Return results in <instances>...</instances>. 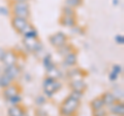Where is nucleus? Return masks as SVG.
<instances>
[{
    "label": "nucleus",
    "mask_w": 124,
    "mask_h": 116,
    "mask_svg": "<svg viewBox=\"0 0 124 116\" xmlns=\"http://www.w3.org/2000/svg\"><path fill=\"white\" fill-rule=\"evenodd\" d=\"M80 107V101L73 99L72 97L68 96L66 99L62 102L59 112L61 116H73Z\"/></svg>",
    "instance_id": "f257e3e1"
},
{
    "label": "nucleus",
    "mask_w": 124,
    "mask_h": 116,
    "mask_svg": "<svg viewBox=\"0 0 124 116\" xmlns=\"http://www.w3.org/2000/svg\"><path fill=\"white\" fill-rule=\"evenodd\" d=\"M61 87L62 83L58 79H54L50 76H46L44 79V92L46 98H52L61 90Z\"/></svg>",
    "instance_id": "f03ea898"
},
{
    "label": "nucleus",
    "mask_w": 124,
    "mask_h": 116,
    "mask_svg": "<svg viewBox=\"0 0 124 116\" xmlns=\"http://www.w3.org/2000/svg\"><path fill=\"white\" fill-rule=\"evenodd\" d=\"M11 14L28 20L30 18L29 2H11Z\"/></svg>",
    "instance_id": "7ed1b4c3"
},
{
    "label": "nucleus",
    "mask_w": 124,
    "mask_h": 116,
    "mask_svg": "<svg viewBox=\"0 0 124 116\" xmlns=\"http://www.w3.org/2000/svg\"><path fill=\"white\" fill-rule=\"evenodd\" d=\"M23 44L25 45L26 49L29 52H38L42 49V44L41 42L37 39V38H29V37H24L23 40Z\"/></svg>",
    "instance_id": "20e7f679"
},
{
    "label": "nucleus",
    "mask_w": 124,
    "mask_h": 116,
    "mask_svg": "<svg viewBox=\"0 0 124 116\" xmlns=\"http://www.w3.org/2000/svg\"><path fill=\"white\" fill-rule=\"evenodd\" d=\"M67 39H68L67 35L63 32H57L49 37V41L51 43V45H53L56 48L60 47V46H62L65 43H67Z\"/></svg>",
    "instance_id": "39448f33"
},
{
    "label": "nucleus",
    "mask_w": 124,
    "mask_h": 116,
    "mask_svg": "<svg viewBox=\"0 0 124 116\" xmlns=\"http://www.w3.org/2000/svg\"><path fill=\"white\" fill-rule=\"evenodd\" d=\"M11 26L13 28L17 31V32L20 34L23 29L29 24V21L27 19H24V18H20V17H13L11 18Z\"/></svg>",
    "instance_id": "423d86ee"
},
{
    "label": "nucleus",
    "mask_w": 124,
    "mask_h": 116,
    "mask_svg": "<svg viewBox=\"0 0 124 116\" xmlns=\"http://www.w3.org/2000/svg\"><path fill=\"white\" fill-rule=\"evenodd\" d=\"M1 62L5 66H10V65H15L18 62V55L14 49H8L5 51L4 56H3Z\"/></svg>",
    "instance_id": "0eeeda50"
},
{
    "label": "nucleus",
    "mask_w": 124,
    "mask_h": 116,
    "mask_svg": "<svg viewBox=\"0 0 124 116\" xmlns=\"http://www.w3.org/2000/svg\"><path fill=\"white\" fill-rule=\"evenodd\" d=\"M3 73L8 76L13 81H15L21 74V68L19 67V66H17V64L10 65V66H5V69H4V72Z\"/></svg>",
    "instance_id": "6e6552de"
},
{
    "label": "nucleus",
    "mask_w": 124,
    "mask_h": 116,
    "mask_svg": "<svg viewBox=\"0 0 124 116\" xmlns=\"http://www.w3.org/2000/svg\"><path fill=\"white\" fill-rule=\"evenodd\" d=\"M20 90H21L20 85H19V84H17V83H14V82H13V83L10 84V85H8V86L5 87V88H3L2 95H3V97H4L6 100H8V99L11 98V97L19 95Z\"/></svg>",
    "instance_id": "1a4fd4ad"
},
{
    "label": "nucleus",
    "mask_w": 124,
    "mask_h": 116,
    "mask_svg": "<svg viewBox=\"0 0 124 116\" xmlns=\"http://www.w3.org/2000/svg\"><path fill=\"white\" fill-rule=\"evenodd\" d=\"M69 87L71 88V90L84 92L87 90V84L82 78L72 79V80H70V82H69Z\"/></svg>",
    "instance_id": "9d476101"
},
{
    "label": "nucleus",
    "mask_w": 124,
    "mask_h": 116,
    "mask_svg": "<svg viewBox=\"0 0 124 116\" xmlns=\"http://www.w3.org/2000/svg\"><path fill=\"white\" fill-rule=\"evenodd\" d=\"M77 63H78V52H77V51L73 49L72 52L67 53V55L64 57L63 64H64V66H66V67L70 68V67L76 66Z\"/></svg>",
    "instance_id": "9b49d317"
},
{
    "label": "nucleus",
    "mask_w": 124,
    "mask_h": 116,
    "mask_svg": "<svg viewBox=\"0 0 124 116\" xmlns=\"http://www.w3.org/2000/svg\"><path fill=\"white\" fill-rule=\"evenodd\" d=\"M108 112L116 116H123L124 115V105L122 102L117 101L113 105L108 106Z\"/></svg>",
    "instance_id": "f8f14e48"
},
{
    "label": "nucleus",
    "mask_w": 124,
    "mask_h": 116,
    "mask_svg": "<svg viewBox=\"0 0 124 116\" xmlns=\"http://www.w3.org/2000/svg\"><path fill=\"white\" fill-rule=\"evenodd\" d=\"M59 23L61 26L67 27V28H73L75 26H77L78 21L76 17H69V15H62L59 19Z\"/></svg>",
    "instance_id": "ddd939ff"
},
{
    "label": "nucleus",
    "mask_w": 124,
    "mask_h": 116,
    "mask_svg": "<svg viewBox=\"0 0 124 116\" xmlns=\"http://www.w3.org/2000/svg\"><path fill=\"white\" fill-rule=\"evenodd\" d=\"M20 34H22L24 37H29V38H37L38 37V33H37L36 29L34 28L33 25H31L30 23L23 29V31Z\"/></svg>",
    "instance_id": "4468645a"
},
{
    "label": "nucleus",
    "mask_w": 124,
    "mask_h": 116,
    "mask_svg": "<svg viewBox=\"0 0 124 116\" xmlns=\"http://www.w3.org/2000/svg\"><path fill=\"white\" fill-rule=\"evenodd\" d=\"M7 115L8 116H25L26 110L19 105H11V107H9L8 110H7Z\"/></svg>",
    "instance_id": "2eb2a0df"
},
{
    "label": "nucleus",
    "mask_w": 124,
    "mask_h": 116,
    "mask_svg": "<svg viewBox=\"0 0 124 116\" xmlns=\"http://www.w3.org/2000/svg\"><path fill=\"white\" fill-rule=\"evenodd\" d=\"M100 98L102 99L104 106H108V107L111 106V105H113L115 102L118 101L117 98L114 96V94L112 91H106V92H103V94L100 96Z\"/></svg>",
    "instance_id": "dca6fc26"
},
{
    "label": "nucleus",
    "mask_w": 124,
    "mask_h": 116,
    "mask_svg": "<svg viewBox=\"0 0 124 116\" xmlns=\"http://www.w3.org/2000/svg\"><path fill=\"white\" fill-rule=\"evenodd\" d=\"M86 75H87V72L84 71L83 69H81V68H76V69L70 70L68 72V77L71 80L72 79H79V78L83 79V77H85Z\"/></svg>",
    "instance_id": "f3484780"
},
{
    "label": "nucleus",
    "mask_w": 124,
    "mask_h": 116,
    "mask_svg": "<svg viewBox=\"0 0 124 116\" xmlns=\"http://www.w3.org/2000/svg\"><path fill=\"white\" fill-rule=\"evenodd\" d=\"M90 107L92 111H95V110H99V109H102L104 108V104H103V101L100 97H96L92 100L90 102Z\"/></svg>",
    "instance_id": "a211bd4d"
},
{
    "label": "nucleus",
    "mask_w": 124,
    "mask_h": 116,
    "mask_svg": "<svg viewBox=\"0 0 124 116\" xmlns=\"http://www.w3.org/2000/svg\"><path fill=\"white\" fill-rule=\"evenodd\" d=\"M72 51H73V46L71 44H68V43H65L62 46H60V47L57 48V52L62 57H65L67 53H69Z\"/></svg>",
    "instance_id": "6ab92c4d"
},
{
    "label": "nucleus",
    "mask_w": 124,
    "mask_h": 116,
    "mask_svg": "<svg viewBox=\"0 0 124 116\" xmlns=\"http://www.w3.org/2000/svg\"><path fill=\"white\" fill-rule=\"evenodd\" d=\"M46 76H50V77H52V78H54V79H59V78H61L62 76V73H61V71L58 69L56 66H54L53 68H51L50 70H48L46 71Z\"/></svg>",
    "instance_id": "aec40b11"
},
{
    "label": "nucleus",
    "mask_w": 124,
    "mask_h": 116,
    "mask_svg": "<svg viewBox=\"0 0 124 116\" xmlns=\"http://www.w3.org/2000/svg\"><path fill=\"white\" fill-rule=\"evenodd\" d=\"M14 81L11 80L7 75H5L4 73H2V74L0 75V87H1L2 90L3 88H5V87H7L8 85H10Z\"/></svg>",
    "instance_id": "412c9836"
},
{
    "label": "nucleus",
    "mask_w": 124,
    "mask_h": 116,
    "mask_svg": "<svg viewBox=\"0 0 124 116\" xmlns=\"http://www.w3.org/2000/svg\"><path fill=\"white\" fill-rule=\"evenodd\" d=\"M42 63H44V66H45V68H46V71L50 70V69L53 68L54 66H55V64H54V63H53V61H52L51 55H46V56H45L44 60H42Z\"/></svg>",
    "instance_id": "4be33fe9"
},
{
    "label": "nucleus",
    "mask_w": 124,
    "mask_h": 116,
    "mask_svg": "<svg viewBox=\"0 0 124 116\" xmlns=\"http://www.w3.org/2000/svg\"><path fill=\"white\" fill-rule=\"evenodd\" d=\"M62 15H69V17H76L77 13H76V9L73 7L70 6H67V5H64L63 8H62Z\"/></svg>",
    "instance_id": "5701e85b"
},
{
    "label": "nucleus",
    "mask_w": 124,
    "mask_h": 116,
    "mask_svg": "<svg viewBox=\"0 0 124 116\" xmlns=\"http://www.w3.org/2000/svg\"><path fill=\"white\" fill-rule=\"evenodd\" d=\"M64 3H65V5L75 8V7H79L81 5H83L84 0H65Z\"/></svg>",
    "instance_id": "b1692460"
},
{
    "label": "nucleus",
    "mask_w": 124,
    "mask_h": 116,
    "mask_svg": "<svg viewBox=\"0 0 124 116\" xmlns=\"http://www.w3.org/2000/svg\"><path fill=\"white\" fill-rule=\"evenodd\" d=\"M11 105H19L21 102H22V96L20 95H17V96H14V97H11L10 99L7 100Z\"/></svg>",
    "instance_id": "393cba45"
},
{
    "label": "nucleus",
    "mask_w": 124,
    "mask_h": 116,
    "mask_svg": "<svg viewBox=\"0 0 124 116\" xmlns=\"http://www.w3.org/2000/svg\"><path fill=\"white\" fill-rule=\"evenodd\" d=\"M69 96L72 97L73 99H76V100H79V101H81V100L83 99V97H84V92L71 90V92H70V94H69Z\"/></svg>",
    "instance_id": "a878e982"
},
{
    "label": "nucleus",
    "mask_w": 124,
    "mask_h": 116,
    "mask_svg": "<svg viewBox=\"0 0 124 116\" xmlns=\"http://www.w3.org/2000/svg\"><path fill=\"white\" fill-rule=\"evenodd\" d=\"M46 102V97H44V96H39L35 99V104L37 106H42Z\"/></svg>",
    "instance_id": "bb28decb"
},
{
    "label": "nucleus",
    "mask_w": 124,
    "mask_h": 116,
    "mask_svg": "<svg viewBox=\"0 0 124 116\" xmlns=\"http://www.w3.org/2000/svg\"><path fill=\"white\" fill-rule=\"evenodd\" d=\"M107 114H108V112L104 110V108L93 111V116H107Z\"/></svg>",
    "instance_id": "cd10ccee"
},
{
    "label": "nucleus",
    "mask_w": 124,
    "mask_h": 116,
    "mask_svg": "<svg viewBox=\"0 0 124 116\" xmlns=\"http://www.w3.org/2000/svg\"><path fill=\"white\" fill-rule=\"evenodd\" d=\"M112 71L115 72L117 75H120L122 73V66L121 65H117V64L114 65L113 68H112Z\"/></svg>",
    "instance_id": "c85d7f7f"
},
{
    "label": "nucleus",
    "mask_w": 124,
    "mask_h": 116,
    "mask_svg": "<svg viewBox=\"0 0 124 116\" xmlns=\"http://www.w3.org/2000/svg\"><path fill=\"white\" fill-rule=\"evenodd\" d=\"M73 32H77V34H81V35H84L85 34V28L80 26H75L73 27Z\"/></svg>",
    "instance_id": "c756f323"
},
{
    "label": "nucleus",
    "mask_w": 124,
    "mask_h": 116,
    "mask_svg": "<svg viewBox=\"0 0 124 116\" xmlns=\"http://www.w3.org/2000/svg\"><path fill=\"white\" fill-rule=\"evenodd\" d=\"M115 40H116V42H117L118 44H123L124 43V36L123 35H117L115 37Z\"/></svg>",
    "instance_id": "7c9ffc66"
},
{
    "label": "nucleus",
    "mask_w": 124,
    "mask_h": 116,
    "mask_svg": "<svg viewBox=\"0 0 124 116\" xmlns=\"http://www.w3.org/2000/svg\"><path fill=\"white\" fill-rule=\"evenodd\" d=\"M118 77H119V75H117L115 72L112 71V72L110 73V75H108V79H110L111 81H115V80H117Z\"/></svg>",
    "instance_id": "2f4dec72"
},
{
    "label": "nucleus",
    "mask_w": 124,
    "mask_h": 116,
    "mask_svg": "<svg viewBox=\"0 0 124 116\" xmlns=\"http://www.w3.org/2000/svg\"><path fill=\"white\" fill-rule=\"evenodd\" d=\"M8 13H9L8 8H6V7H0V14H4V15H7Z\"/></svg>",
    "instance_id": "473e14b6"
},
{
    "label": "nucleus",
    "mask_w": 124,
    "mask_h": 116,
    "mask_svg": "<svg viewBox=\"0 0 124 116\" xmlns=\"http://www.w3.org/2000/svg\"><path fill=\"white\" fill-rule=\"evenodd\" d=\"M4 52H5V49H3L2 47H0V61L2 60L3 56H4Z\"/></svg>",
    "instance_id": "72a5a7b5"
},
{
    "label": "nucleus",
    "mask_w": 124,
    "mask_h": 116,
    "mask_svg": "<svg viewBox=\"0 0 124 116\" xmlns=\"http://www.w3.org/2000/svg\"><path fill=\"white\" fill-rule=\"evenodd\" d=\"M29 0H13V2H28Z\"/></svg>",
    "instance_id": "f704fd0d"
},
{
    "label": "nucleus",
    "mask_w": 124,
    "mask_h": 116,
    "mask_svg": "<svg viewBox=\"0 0 124 116\" xmlns=\"http://www.w3.org/2000/svg\"><path fill=\"white\" fill-rule=\"evenodd\" d=\"M119 3H120L119 0H113V4H114L115 6H117V5L119 4Z\"/></svg>",
    "instance_id": "c9c22d12"
}]
</instances>
